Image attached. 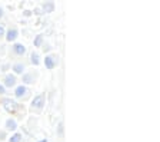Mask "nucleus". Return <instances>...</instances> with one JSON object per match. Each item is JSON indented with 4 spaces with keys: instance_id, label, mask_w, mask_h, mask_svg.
<instances>
[{
    "instance_id": "f257e3e1",
    "label": "nucleus",
    "mask_w": 160,
    "mask_h": 142,
    "mask_svg": "<svg viewBox=\"0 0 160 142\" xmlns=\"http://www.w3.org/2000/svg\"><path fill=\"white\" fill-rule=\"evenodd\" d=\"M44 105H46V93H39L34 96L32 103H30V111L40 112V111H43Z\"/></svg>"
},
{
    "instance_id": "f03ea898",
    "label": "nucleus",
    "mask_w": 160,
    "mask_h": 142,
    "mask_svg": "<svg viewBox=\"0 0 160 142\" xmlns=\"http://www.w3.org/2000/svg\"><path fill=\"white\" fill-rule=\"evenodd\" d=\"M2 105H3V108L6 109L9 113H17V112L22 109V105H19V103H17L16 101H13V99H3Z\"/></svg>"
},
{
    "instance_id": "7ed1b4c3",
    "label": "nucleus",
    "mask_w": 160,
    "mask_h": 142,
    "mask_svg": "<svg viewBox=\"0 0 160 142\" xmlns=\"http://www.w3.org/2000/svg\"><path fill=\"white\" fill-rule=\"evenodd\" d=\"M44 66H46V69H49V71H52V69H54L59 65L60 62V58H59V55L56 53H50L47 55L46 58H44Z\"/></svg>"
},
{
    "instance_id": "20e7f679",
    "label": "nucleus",
    "mask_w": 160,
    "mask_h": 142,
    "mask_svg": "<svg viewBox=\"0 0 160 142\" xmlns=\"http://www.w3.org/2000/svg\"><path fill=\"white\" fill-rule=\"evenodd\" d=\"M37 76H39V72L33 71V72H27V73H23V78H22V82L24 85H32L36 82Z\"/></svg>"
},
{
    "instance_id": "39448f33",
    "label": "nucleus",
    "mask_w": 160,
    "mask_h": 142,
    "mask_svg": "<svg viewBox=\"0 0 160 142\" xmlns=\"http://www.w3.org/2000/svg\"><path fill=\"white\" fill-rule=\"evenodd\" d=\"M17 79L13 73H7L3 76V86L4 88H13L14 85H16Z\"/></svg>"
},
{
    "instance_id": "423d86ee",
    "label": "nucleus",
    "mask_w": 160,
    "mask_h": 142,
    "mask_svg": "<svg viewBox=\"0 0 160 142\" xmlns=\"http://www.w3.org/2000/svg\"><path fill=\"white\" fill-rule=\"evenodd\" d=\"M19 36V30H17L16 27H10L9 30L6 32V40L7 42H14Z\"/></svg>"
},
{
    "instance_id": "0eeeda50",
    "label": "nucleus",
    "mask_w": 160,
    "mask_h": 142,
    "mask_svg": "<svg viewBox=\"0 0 160 142\" xmlns=\"http://www.w3.org/2000/svg\"><path fill=\"white\" fill-rule=\"evenodd\" d=\"M26 93H29V89H27L24 85H20V86H17V88L14 89V96H16L17 99H19V98H24V96H26Z\"/></svg>"
},
{
    "instance_id": "6e6552de",
    "label": "nucleus",
    "mask_w": 160,
    "mask_h": 142,
    "mask_svg": "<svg viewBox=\"0 0 160 142\" xmlns=\"http://www.w3.org/2000/svg\"><path fill=\"white\" fill-rule=\"evenodd\" d=\"M54 3L53 2H44L43 4H42V12L43 13H52V12H54Z\"/></svg>"
},
{
    "instance_id": "1a4fd4ad",
    "label": "nucleus",
    "mask_w": 160,
    "mask_h": 142,
    "mask_svg": "<svg viewBox=\"0 0 160 142\" xmlns=\"http://www.w3.org/2000/svg\"><path fill=\"white\" fill-rule=\"evenodd\" d=\"M13 52L16 55H19V56H23V55L26 53V47H24V45H22V43H14L13 45Z\"/></svg>"
},
{
    "instance_id": "9d476101",
    "label": "nucleus",
    "mask_w": 160,
    "mask_h": 142,
    "mask_svg": "<svg viewBox=\"0 0 160 142\" xmlns=\"http://www.w3.org/2000/svg\"><path fill=\"white\" fill-rule=\"evenodd\" d=\"M12 71H13L14 76H16V75H23L24 73V65L23 63H14Z\"/></svg>"
},
{
    "instance_id": "9b49d317",
    "label": "nucleus",
    "mask_w": 160,
    "mask_h": 142,
    "mask_svg": "<svg viewBox=\"0 0 160 142\" xmlns=\"http://www.w3.org/2000/svg\"><path fill=\"white\" fill-rule=\"evenodd\" d=\"M6 129L7 131H16L17 129V122L13 118H9L6 121Z\"/></svg>"
},
{
    "instance_id": "f8f14e48",
    "label": "nucleus",
    "mask_w": 160,
    "mask_h": 142,
    "mask_svg": "<svg viewBox=\"0 0 160 142\" xmlns=\"http://www.w3.org/2000/svg\"><path fill=\"white\" fill-rule=\"evenodd\" d=\"M30 62H32L33 66L40 65V55L37 53V52H32V55H30Z\"/></svg>"
},
{
    "instance_id": "ddd939ff",
    "label": "nucleus",
    "mask_w": 160,
    "mask_h": 142,
    "mask_svg": "<svg viewBox=\"0 0 160 142\" xmlns=\"http://www.w3.org/2000/svg\"><path fill=\"white\" fill-rule=\"evenodd\" d=\"M43 42H44V34H37L33 40L34 47H42L43 46Z\"/></svg>"
},
{
    "instance_id": "4468645a",
    "label": "nucleus",
    "mask_w": 160,
    "mask_h": 142,
    "mask_svg": "<svg viewBox=\"0 0 160 142\" xmlns=\"http://www.w3.org/2000/svg\"><path fill=\"white\" fill-rule=\"evenodd\" d=\"M22 139H23V135L20 132H16L14 135H12L9 138V142H22Z\"/></svg>"
},
{
    "instance_id": "2eb2a0df",
    "label": "nucleus",
    "mask_w": 160,
    "mask_h": 142,
    "mask_svg": "<svg viewBox=\"0 0 160 142\" xmlns=\"http://www.w3.org/2000/svg\"><path fill=\"white\" fill-rule=\"evenodd\" d=\"M6 136H7L6 131H0V141H4V139H6Z\"/></svg>"
},
{
    "instance_id": "dca6fc26",
    "label": "nucleus",
    "mask_w": 160,
    "mask_h": 142,
    "mask_svg": "<svg viewBox=\"0 0 160 142\" xmlns=\"http://www.w3.org/2000/svg\"><path fill=\"white\" fill-rule=\"evenodd\" d=\"M57 132H59V135L63 134V122H60L59 124V129H57Z\"/></svg>"
},
{
    "instance_id": "f3484780",
    "label": "nucleus",
    "mask_w": 160,
    "mask_h": 142,
    "mask_svg": "<svg viewBox=\"0 0 160 142\" xmlns=\"http://www.w3.org/2000/svg\"><path fill=\"white\" fill-rule=\"evenodd\" d=\"M50 49H52V46H50V45H44V46H43V50L44 52H49Z\"/></svg>"
},
{
    "instance_id": "a211bd4d",
    "label": "nucleus",
    "mask_w": 160,
    "mask_h": 142,
    "mask_svg": "<svg viewBox=\"0 0 160 142\" xmlns=\"http://www.w3.org/2000/svg\"><path fill=\"white\" fill-rule=\"evenodd\" d=\"M4 92H6V88H4L3 85H0V95H3Z\"/></svg>"
},
{
    "instance_id": "6ab92c4d",
    "label": "nucleus",
    "mask_w": 160,
    "mask_h": 142,
    "mask_svg": "<svg viewBox=\"0 0 160 142\" xmlns=\"http://www.w3.org/2000/svg\"><path fill=\"white\" fill-rule=\"evenodd\" d=\"M2 36H4V27L0 24V37H2Z\"/></svg>"
},
{
    "instance_id": "aec40b11",
    "label": "nucleus",
    "mask_w": 160,
    "mask_h": 142,
    "mask_svg": "<svg viewBox=\"0 0 160 142\" xmlns=\"http://www.w3.org/2000/svg\"><path fill=\"white\" fill-rule=\"evenodd\" d=\"M24 16H32V12H30V10H24Z\"/></svg>"
},
{
    "instance_id": "412c9836",
    "label": "nucleus",
    "mask_w": 160,
    "mask_h": 142,
    "mask_svg": "<svg viewBox=\"0 0 160 142\" xmlns=\"http://www.w3.org/2000/svg\"><path fill=\"white\" fill-rule=\"evenodd\" d=\"M7 69H9V65H3V66H2V71H7Z\"/></svg>"
},
{
    "instance_id": "4be33fe9",
    "label": "nucleus",
    "mask_w": 160,
    "mask_h": 142,
    "mask_svg": "<svg viewBox=\"0 0 160 142\" xmlns=\"http://www.w3.org/2000/svg\"><path fill=\"white\" fill-rule=\"evenodd\" d=\"M2 17H3V9L0 7V19H2Z\"/></svg>"
},
{
    "instance_id": "5701e85b",
    "label": "nucleus",
    "mask_w": 160,
    "mask_h": 142,
    "mask_svg": "<svg viewBox=\"0 0 160 142\" xmlns=\"http://www.w3.org/2000/svg\"><path fill=\"white\" fill-rule=\"evenodd\" d=\"M37 142H49L47 139H40V141H37Z\"/></svg>"
}]
</instances>
